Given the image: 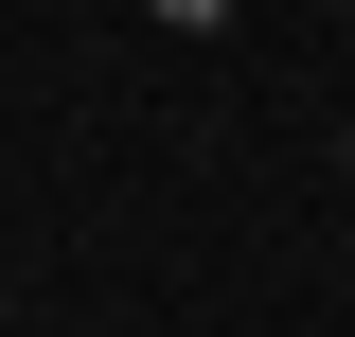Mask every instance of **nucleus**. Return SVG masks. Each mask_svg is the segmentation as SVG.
I'll return each instance as SVG.
<instances>
[{
	"instance_id": "f257e3e1",
	"label": "nucleus",
	"mask_w": 355,
	"mask_h": 337,
	"mask_svg": "<svg viewBox=\"0 0 355 337\" xmlns=\"http://www.w3.org/2000/svg\"><path fill=\"white\" fill-rule=\"evenodd\" d=\"M338 160H355V142H338Z\"/></svg>"
}]
</instances>
